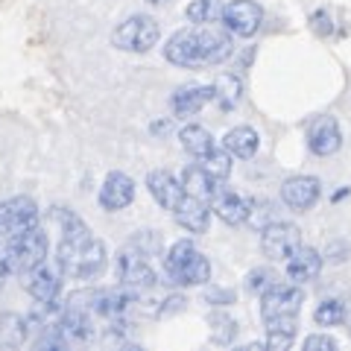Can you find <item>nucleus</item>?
<instances>
[{"instance_id":"28","label":"nucleus","mask_w":351,"mask_h":351,"mask_svg":"<svg viewBox=\"0 0 351 351\" xmlns=\"http://www.w3.org/2000/svg\"><path fill=\"white\" fill-rule=\"evenodd\" d=\"M208 322L214 325V331H211L214 343H219V346L234 343V337H237V322H234L228 313H211V316H208Z\"/></svg>"},{"instance_id":"32","label":"nucleus","mask_w":351,"mask_h":351,"mask_svg":"<svg viewBox=\"0 0 351 351\" xmlns=\"http://www.w3.org/2000/svg\"><path fill=\"white\" fill-rule=\"evenodd\" d=\"M304 351H334L337 348V339L334 337H328V334H311L302 343Z\"/></svg>"},{"instance_id":"26","label":"nucleus","mask_w":351,"mask_h":351,"mask_svg":"<svg viewBox=\"0 0 351 351\" xmlns=\"http://www.w3.org/2000/svg\"><path fill=\"white\" fill-rule=\"evenodd\" d=\"M199 164L214 176V179H219V182L232 176V152H228L226 147H214L205 158H199Z\"/></svg>"},{"instance_id":"9","label":"nucleus","mask_w":351,"mask_h":351,"mask_svg":"<svg viewBox=\"0 0 351 351\" xmlns=\"http://www.w3.org/2000/svg\"><path fill=\"white\" fill-rule=\"evenodd\" d=\"M219 15H223V27L237 38L255 36L263 24V9L255 0H232V3L223 6Z\"/></svg>"},{"instance_id":"11","label":"nucleus","mask_w":351,"mask_h":351,"mask_svg":"<svg viewBox=\"0 0 351 351\" xmlns=\"http://www.w3.org/2000/svg\"><path fill=\"white\" fill-rule=\"evenodd\" d=\"M319 193H322V184L316 176H290L284 179L281 184V199L293 211H307L319 202Z\"/></svg>"},{"instance_id":"35","label":"nucleus","mask_w":351,"mask_h":351,"mask_svg":"<svg viewBox=\"0 0 351 351\" xmlns=\"http://www.w3.org/2000/svg\"><path fill=\"white\" fill-rule=\"evenodd\" d=\"M311 24H313L316 32H322V36H328V32H331V27H328V12H316V15L311 18Z\"/></svg>"},{"instance_id":"33","label":"nucleus","mask_w":351,"mask_h":351,"mask_svg":"<svg viewBox=\"0 0 351 351\" xmlns=\"http://www.w3.org/2000/svg\"><path fill=\"white\" fill-rule=\"evenodd\" d=\"M295 334L290 331H267V343H263V348H272V351H284L293 346Z\"/></svg>"},{"instance_id":"19","label":"nucleus","mask_w":351,"mask_h":351,"mask_svg":"<svg viewBox=\"0 0 351 351\" xmlns=\"http://www.w3.org/2000/svg\"><path fill=\"white\" fill-rule=\"evenodd\" d=\"M24 287L36 302H53V299H59V293H62V278H59L56 269H50L47 263H41V267L27 272Z\"/></svg>"},{"instance_id":"23","label":"nucleus","mask_w":351,"mask_h":351,"mask_svg":"<svg viewBox=\"0 0 351 351\" xmlns=\"http://www.w3.org/2000/svg\"><path fill=\"white\" fill-rule=\"evenodd\" d=\"M179 141H182L184 152H188V156H193L196 161L205 158L208 152L217 147V144H214V138H211V132H208L205 126H196V123L184 126V129L179 132Z\"/></svg>"},{"instance_id":"25","label":"nucleus","mask_w":351,"mask_h":351,"mask_svg":"<svg viewBox=\"0 0 351 351\" xmlns=\"http://www.w3.org/2000/svg\"><path fill=\"white\" fill-rule=\"evenodd\" d=\"M50 223L59 228V234L62 240L64 237H76V234H85V232H91V228L85 226V219L80 214H73L71 208H50Z\"/></svg>"},{"instance_id":"7","label":"nucleus","mask_w":351,"mask_h":351,"mask_svg":"<svg viewBox=\"0 0 351 351\" xmlns=\"http://www.w3.org/2000/svg\"><path fill=\"white\" fill-rule=\"evenodd\" d=\"M114 267H117L120 284H123L126 290H132V293H147V290H152L158 284V276H156V269H152V263H149V255H144L135 243H126L123 249L117 252Z\"/></svg>"},{"instance_id":"17","label":"nucleus","mask_w":351,"mask_h":351,"mask_svg":"<svg viewBox=\"0 0 351 351\" xmlns=\"http://www.w3.org/2000/svg\"><path fill=\"white\" fill-rule=\"evenodd\" d=\"M211 211L228 226H243L252 214V199L240 196L234 191H219L211 202Z\"/></svg>"},{"instance_id":"27","label":"nucleus","mask_w":351,"mask_h":351,"mask_svg":"<svg viewBox=\"0 0 351 351\" xmlns=\"http://www.w3.org/2000/svg\"><path fill=\"white\" fill-rule=\"evenodd\" d=\"M313 319H316V325H322V328H337V325H343L348 319V311H346L343 302L328 299L313 311Z\"/></svg>"},{"instance_id":"12","label":"nucleus","mask_w":351,"mask_h":351,"mask_svg":"<svg viewBox=\"0 0 351 351\" xmlns=\"http://www.w3.org/2000/svg\"><path fill=\"white\" fill-rule=\"evenodd\" d=\"M307 147H311L313 156H334V152L343 147V132H339V123L331 114L316 117L311 129H307Z\"/></svg>"},{"instance_id":"31","label":"nucleus","mask_w":351,"mask_h":351,"mask_svg":"<svg viewBox=\"0 0 351 351\" xmlns=\"http://www.w3.org/2000/svg\"><path fill=\"white\" fill-rule=\"evenodd\" d=\"M129 243H135L141 252H144V255H161V234H156V232H138L135 237L129 240Z\"/></svg>"},{"instance_id":"8","label":"nucleus","mask_w":351,"mask_h":351,"mask_svg":"<svg viewBox=\"0 0 351 351\" xmlns=\"http://www.w3.org/2000/svg\"><path fill=\"white\" fill-rule=\"evenodd\" d=\"M38 205L32 196H12V199L0 202V237L9 240L27 228L38 226Z\"/></svg>"},{"instance_id":"18","label":"nucleus","mask_w":351,"mask_h":351,"mask_svg":"<svg viewBox=\"0 0 351 351\" xmlns=\"http://www.w3.org/2000/svg\"><path fill=\"white\" fill-rule=\"evenodd\" d=\"M322 255L311 246H299L287 258V278L293 284H304V281H313L316 276L322 272Z\"/></svg>"},{"instance_id":"20","label":"nucleus","mask_w":351,"mask_h":351,"mask_svg":"<svg viewBox=\"0 0 351 351\" xmlns=\"http://www.w3.org/2000/svg\"><path fill=\"white\" fill-rule=\"evenodd\" d=\"M182 188L188 196H196V199L214 202V196L219 193V179H214L202 164H191V167L182 170Z\"/></svg>"},{"instance_id":"1","label":"nucleus","mask_w":351,"mask_h":351,"mask_svg":"<svg viewBox=\"0 0 351 351\" xmlns=\"http://www.w3.org/2000/svg\"><path fill=\"white\" fill-rule=\"evenodd\" d=\"M234 53L232 32L226 27L196 24L191 29L173 32L170 41L164 44V56L176 68H208V64H219Z\"/></svg>"},{"instance_id":"29","label":"nucleus","mask_w":351,"mask_h":351,"mask_svg":"<svg viewBox=\"0 0 351 351\" xmlns=\"http://www.w3.org/2000/svg\"><path fill=\"white\" fill-rule=\"evenodd\" d=\"M276 284H278V276L272 269H267V267H258V269H252L249 276H246L249 293H258V295H263L269 287H276Z\"/></svg>"},{"instance_id":"38","label":"nucleus","mask_w":351,"mask_h":351,"mask_svg":"<svg viewBox=\"0 0 351 351\" xmlns=\"http://www.w3.org/2000/svg\"><path fill=\"white\" fill-rule=\"evenodd\" d=\"M348 334H351V316H348Z\"/></svg>"},{"instance_id":"6","label":"nucleus","mask_w":351,"mask_h":351,"mask_svg":"<svg viewBox=\"0 0 351 351\" xmlns=\"http://www.w3.org/2000/svg\"><path fill=\"white\" fill-rule=\"evenodd\" d=\"M161 38V27L152 15H129L112 32V44L123 53H149Z\"/></svg>"},{"instance_id":"4","label":"nucleus","mask_w":351,"mask_h":351,"mask_svg":"<svg viewBox=\"0 0 351 351\" xmlns=\"http://www.w3.org/2000/svg\"><path fill=\"white\" fill-rule=\"evenodd\" d=\"M304 293L299 284H276L261 295V316L267 322V331H290L299 328V311H302Z\"/></svg>"},{"instance_id":"22","label":"nucleus","mask_w":351,"mask_h":351,"mask_svg":"<svg viewBox=\"0 0 351 351\" xmlns=\"http://www.w3.org/2000/svg\"><path fill=\"white\" fill-rule=\"evenodd\" d=\"M29 337V319L21 313H0V348H21Z\"/></svg>"},{"instance_id":"14","label":"nucleus","mask_w":351,"mask_h":351,"mask_svg":"<svg viewBox=\"0 0 351 351\" xmlns=\"http://www.w3.org/2000/svg\"><path fill=\"white\" fill-rule=\"evenodd\" d=\"M147 188H149V196L164 208V211H176V205L184 199L182 179H176L170 170H152L147 176Z\"/></svg>"},{"instance_id":"21","label":"nucleus","mask_w":351,"mask_h":351,"mask_svg":"<svg viewBox=\"0 0 351 351\" xmlns=\"http://www.w3.org/2000/svg\"><path fill=\"white\" fill-rule=\"evenodd\" d=\"M223 147L232 152L234 158H255V152L261 147V138H258V132L252 126H234V129L226 132Z\"/></svg>"},{"instance_id":"13","label":"nucleus","mask_w":351,"mask_h":351,"mask_svg":"<svg viewBox=\"0 0 351 351\" xmlns=\"http://www.w3.org/2000/svg\"><path fill=\"white\" fill-rule=\"evenodd\" d=\"M132 202H135V182L120 170L108 173L103 188H100V205L106 211H123Z\"/></svg>"},{"instance_id":"2","label":"nucleus","mask_w":351,"mask_h":351,"mask_svg":"<svg viewBox=\"0 0 351 351\" xmlns=\"http://www.w3.org/2000/svg\"><path fill=\"white\" fill-rule=\"evenodd\" d=\"M106 263H108L106 243L94 232L59 240L56 267H59L62 276L76 278V281H91L106 269Z\"/></svg>"},{"instance_id":"15","label":"nucleus","mask_w":351,"mask_h":351,"mask_svg":"<svg viewBox=\"0 0 351 351\" xmlns=\"http://www.w3.org/2000/svg\"><path fill=\"white\" fill-rule=\"evenodd\" d=\"M173 217H176V223H179L184 232L202 234V232H208V226H211V202L196 199V196L184 193V199L176 205Z\"/></svg>"},{"instance_id":"16","label":"nucleus","mask_w":351,"mask_h":351,"mask_svg":"<svg viewBox=\"0 0 351 351\" xmlns=\"http://www.w3.org/2000/svg\"><path fill=\"white\" fill-rule=\"evenodd\" d=\"M214 100V85H184L173 94L170 108L176 117H193Z\"/></svg>"},{"instance_id":"30","label":"nucleus","mask_w":351,"mask_h":351,"mask_svg":"<svg viewBox=\"0 0 351 351\" xmlns=\"http://www.w3.org/2000/svg\"><path fill=\"white\" fill-rule=\"evenodd\" d=\"M219 12V0H193L188 6V18L193 24H208V21H214Z\"/></svg>"},{"instance_id":"10","label":"nucleus","mask_w":351,"mask_h":351,"mask_svg":"<svg viewBox=\"0 0 351 351\" xmlns=\"http://www.w3.org/2000/svg\"><path fill=\"white\" fill-rule=\"evenodd\" d=\"M302 246V232L293 223H269L261 232V249L269 261H287Z\"/></svg>"},{"instance_id":"37","label":"nucleus","mask_w":351,"mask_h":351,"mask_svg":"<svg viewBox=\"0 0 351 351\" xmlns=\"http://www.w3.org/2000/svg\"><path fill=\"white\" fill-rule=\"evenodd\" d=\"M147 3H167V0H147Z\"/></svg>"},{"instance_id":"3","label":"nucleus","mask_w":351,"mask_h":351,"mask_svg":"<svg viewBox=\"0 0 351 351\" xmlns=\"http://www.w3.org/2000/svg\"><path fill=\"white\" fill-rule=\"evenodd\" d=\"M164 276L176 287H199L211 278V261L193 246V240H179L164 255Z\"/></svg>"},{"instance_id":"34","label":"nucleus","mask_w":351,"mask_h":351,"mask_svg":"<svg viewBox=\"0 0 351 351\" xmlns=\"http://www.w3.org/2000/svg\"><path fill=\"white\" fill-rule=\"evenodd\" d=\"M346 255H348V246L346 243H331V249H328V261H334V263L346 261Z\"/></svg>"},{"instance_id":"5","label":"nucleus","mask_w":351,"mask_h":351,"mask_svg":"<svg viewBox=\"0 0 351 351\" xmlns=\"http://www.w3.org/2000/svg\"><path fill=\"white\" fill-rule=\"evenodd\" d=\"M47 252H50V237L41 226H36L6 240L3 263L12 276H27V272H32L47 261Z\"/></svg>"},{"instance_id":"24","label":"nucleus","mask_w":351,"mask_h":351,"mask_svg":"<svg viewBox=\"0 0 351 351\" xmlns=\"http://www.w3.org/2000/svg\"><path fill=\"white\" fill-rule=\"evenodd\" d=\"M240 97H243V82H240V76L223 73L214 82V100L219 103V108H226V112L240 103Z\"/></svg>"},{"instance_id":"36","label":"nucleus","mask_w":351,"mask_h":351,"mask_svg":"<svg viewBox=\"0 0 351 351\" xmlns=\"http://www.w3.org/2000/svg\"><path fill=\"white\" fill-rule=\"evenodd\" d=\"M6 276H9V269H6L3 258H0V290H3V281H6Z\"/></svg>"}]
</instances>
